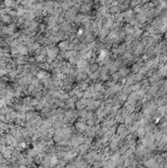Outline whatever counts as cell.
Wrapping results in <instances>:
<instances>
[{
    "label": "cell",
    "instance_id": "obj_1",
    "mask_svg": "<svg viewBox=\"0 0 167 168\" xmlns=\"http://www.w3.org/2000/svg\"><path fill=\"white\" fill-rule=\"evenodd\" d=\"M11 20V17L9 15H2V21L5 23H9Z\"/></svg>",
    "mask_w": 167,
    "mask_h": 168
}]
</instances>
